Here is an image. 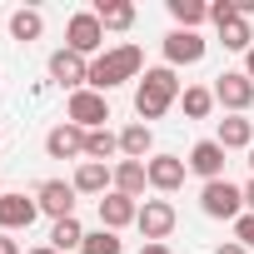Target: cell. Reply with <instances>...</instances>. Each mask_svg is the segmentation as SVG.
Returning <instances> with one entry per match:
<instances>
[{
	"label": "cell",
	"instance_id": "obj_33",
	"mask_svg": "<svg viewBox=\"0 0 254 254\" xmlns=\"http://www.w3.org/2000/svg\"><path fill=\"white\" fill-rule=\"evenodd\" d=\"M244 204H249V214H254V180L244 185Z\"/></svg>",
	"mask_w": 254,
	"mask_h": 254
},
{
	"label": "cell",
	"instance_id": "obj_5",
	"mask_svg": "<svg viewBox=\"0 0 254 254\" xmlns=\"http://www.w3.org/2000/svg\"><path fill=\"white\" fill-rule=\"evenodd\" d=\"M65 115H70V125H80V130L90 135V130H105V120H110V100H105L100 90H75L70 105H65Z\"/></svg>",
	"mask_w": 254,
	"mask_h": 254
},
{
	"label": "cell",
	"instance_id": "obj_31",
	"mask_svg": "<svg viewBox=\"0 0 254 254\" xmlns=\"http://www.w3.org/2000/svg\"><path fill=\"white\" fill-rule=\"evenodd\" d=\"M0 254H20V244H15L10 234H0Z\"/></svg>",
	"mask_w": 254,
	"mask_h": 254
},
{
	"label": "cell",
	"instance_id": "obj_6",
	"mask_svg": "<svg viewBox=\"0 0 254 254\" xmlns=\"http://www.w3.org/2000/svg\"><path fill=\"white\" fill-rule=\"evenodd\" d=\"M140 234H145V244H165L170 234H175V224H180V214H175V204L170 199H145L140 204Z\"/></svg>",
	"mask_w": 254,
	"mask_h": 254
},
{
	"label": "cell",
	"instance_id": "obj_1",
	"mask_svg": "<svg viewBox=\"0 0 254 254\" xmlns=\"http://www.w3.org/2000/svg\"><path fill=\"white\" fill-rule=\"evenodd\" d=\"M140 75H145V50H140V45H115V50H105V55L90 60V85H85V90L110 95L115 85L140 80Z\"/></svg>",
	"mask_w": 254,
	"mask_h": 254
},
{
	"label": "cell",
	"instance_id": "obj_3",
	"mask_svg": "<svg viewBox=\"0 0 254 254\" xmlns=\"http://www.w3.org/2000/svg\"><path fill=\"white\" fill-rule=\"evenodd\" d=\"M199 209H204L209 219H239V214H244V190L229 185V180H209V185L199 190Z\"/></svg>",
	"mask_w": 254,
	"mask_h": 254
},
{
	"label": "cell",
	"instance_id": "obj_30",
	"mask_svg": "<svg viewBox=\"0 0 254 254\" xmlns=\"http://www.w3.org/2000/svg\"><path fill=\"white\" fill-rule=\"evenodd\" d=\"M214 254H249V249H244V244H239V239H229V244H219V249H214Z\"/></svg>",
	"mask_w": 254,
	"mask_h": 254
},
{
	"label": "cell",
	"instance_id": "obj_15",
	"mask_svg": "<svg viewBox=\"0 0 254 254\" xmlns=\"http://www.w3.org/2000/svg\"><path fill=\"white\" fill-rule=\"evenodd\" d=\"M185 165H190V175H199L204 185H209V180H224V145H219V140H199Z\"/></svg>",
	"mask_w": 254,
	"mask_h": 254
},
{
	"label": "cell",
	"instance_id": "obj_21",
	"mask_svg": "<svg viewBox=\"0 0 254 254\" xmlns=\"http://www.w3.org/2000/svg\"><path fill=\"white\" fill-rule=\"evenodd\" d=\"M170 15H175V30H199L209 20V5L204 0H170Z\"/></svg>",
	"mask_w": 254,
	"mask_h": 254
},
{
	"label": "cell",
	"instance_id": "obj_18",
	"mask_svg": "<svg viewBox=\"0 0 254 254\" xmlns=\"http://www.w3.org/2000/svg\"><path fill=\"white\" fill-rule=\"evenodd\" d=\"M115 190H120V194H130V199H140V194L150 190L145 160H120V165H115Z\"/></svg>",
	"mask_w": 254,
	"mask_h": 254
},
{
	"label": "cell",
	"instance_id": "obj_20",
	"mask_svg": "<svg viewBox=\"0 0 254 254\" xmlns=\"http://www.w3.org/2000/svg\"><path fill=\"white\" fill-rule=\"evenodd\" d=\"M150 150H155V135H150L145 120H135V125H125V130H120V155H125V160H145Z\"/></svg>",
	"mask_w": 254,
	"mask_h": 254
},
{
	"label": "cell",
	"instance_id": "obj_2",
	"mask_svg": "<svg viewBox=\"0 0 254 254\" xmlns=\"http://www.w3.org/2000/svg\"><path fill=\"white\" fill-rule=\"evenodd\" d=\"M180 95H185V90H180V75H175L170 65H155V70H145L140 85H135V115L150 125V120H160Z\"/></svg>",
	"mask_w": 254,
	"mask_h": 254
},
{
	"label": "cell",
	"instance_id": "obj_22",
	"mask_svg": "<svg viewBox=\"0 0 254 254\" xmlns=\"http://www.w3.org/2000/svg\"><path fill=\"white\" fill-rule=\"evenodd\" d=\"M180 105H185L190 120H209V110H214V90H209V85H185Z\"/></svg>",
	"mask_w": 254,
	"mask_h": 254
},
{
	"label": "cell",
	"instance_id": "obj_34",
	"mask_svg": "<svg viewBox=\"0 0 254 254\" xmlns=\"http://www.w3.org/2000/svg\"><path fill=\"white\" fill-rule=\"evenodd\" d=\"M244 75H249V80H254V50H249V55H244Z\"/></svg>",
	"mask_w": 254,
	"mask_h": 254
},
{
	"label": "cell",
	"instance_id": "obj_28",
	"mask_svg": "<svg viewBox=\"0 0 254 254\" xmlns=\"http://www.w3.org/2000/svg\"><path fill=\"white\" fill-rule=\"evenodd\" d=\"M209 20H214V25H229V20H244V15H239V0H214V5H209Z\"/></svg>",
	"mask_w": 254,
	"mask_h": 254
},
{
	"label": "cell",
	"instance_id": "obj_11",
	"mask_svg": "<svg viewBox=\"0 0 254 254\" xmlns=\"http://www.w3.org/2000/svg\"><path fill=\"white\" fill-rule=\"evenodd\" d=\"M40 214L35 194H0V234H15V229H30Z\"/></svg>",
	"mask_w": 254,
	"mask_h": 254
},
{
	"label": "cell",
	"instance_id": "obj_12",
	"mask_svg": "<svg viewBox=\"0 0 254 254\" xmlns=\"http://www.w3.org/2000/svg\"><path fill=\"white\" fill-rule=\"evenodd\" d=\"M45 155H50V160H75V165H80V160H85V130H80V125H70V120L55 125V130L45 135Z\"/></svg>",
	"mask_w": 254,
	"mask_h": 254
},
{
	"label": "cell",
	"instance_id": "obj_26",
	"mask_svg": "<svg viewBox=\"0 0 254 254\" xmlns=\"http://www.w3.org/2000/svg\"><path fill=\"white\" fill-rule=\"evenodd\" d=\"M219 45L224 50H254V30H249V20H229V25H219Z\"/></svg>",
	"mask_w": 254,
	"mask_h": 254
},
{
	"label": "cell",
	"instance_id": "obj_37",
	"mask_svg": "<svg viewBox=\"0 0 254 254\" xmlns=\"http://www.w3.org/2000/svg\"><path fill=\"white\" fill-rule=\"evenodd\" d=\"M0 194H5V190H0Z\"/></svg>",
	"mask_w": 254,
	"mask_h": 254
},
{
	"label": "cell",
	"instance_id": "obj_27",
	"mask_svg": "<svg viewBox=\"0 0 254 254\" xmlns=\"http://www.w3.org/2000/svg\"><path fill=\"white\" fill-rule=\"evenodd\" d=\"M80 254H125V244H120V234H115V229H95V234H85Z\"/></svg>",
	"mask_w": 254,
	"mask_h": 254
},
{
	"label": "cell",
	"instance_id": "obj_36",
	"mask_svg": "<svg viewBox=\"0 0 254 254\" xmlns=\"http://www.w3.org/2000/svg\"><path fill=\"white\" fill-rule=\"evenodd\" d=\"M249 170H254V150H249Z\"/></svg>",
	"mask_w": 254,
	"mask_h": 254
},
{
	"label": "cell",
	"instance_id": "obj_29",
	"mask_svg": "<svg viewBox=\"0 0 254 254\" xmlns=\"http://www.w3.org/2000/svg\"><path fill=\"white\" fill-rule=\"evenodd\" d=\"M234 239H239L244 249H254V214H239V219H234Z\"/></svg>",
	"mask_w": 254,
	"mask_h": 254
},
{
	"label": "cell",
	"instance_id": "obj_32",
	"mask_svg": "<svg viewBox=\"0 0 254 254\" xmlns=\"http://www.w3.org/2000/svg\"><path fill=\"white\" fill-rule=\"evenodd\" d=\"M140 254H175V249H170V244H145Z\"/></svg>",
	"mask_w": 254,
	"mask_h": 254
},
{
	"label": "cell",
	"instance_id": "obj_14",
	"mask_svg": "<svg viewBox=\"0 0 254 254\" xmlns=\"http://www.w3.org/2000/svg\"><path fill=\"white\" fill-rule=\"evenodd\" d=\"M140 219V199H130V194H120V190H110L105 199H100V229H125V224H135Z\"/></svg>",
	"mask_w": 254,
	"mask_h": 254
},
{
	"label": "cell",
	"instance_id": "obj_8",
	"mask_svg": "<svg viewBox=\"0 0 254 254\" xmlns=\"http://www.w3.org/2000/svg\"><path fill=\"white\" fill-rule=\"evenodd\" d=\"M204 50H209V40H204L199 30H170V35H165V65H170V70H175V65H199Z\"/></svg>",
	"mask_w": 254,
	"mask_h": 254
},
{
	"label": "cell",
	"instance_id": "obj_13",
	"mask_svg": "<svg viewBox=\"0 0 254 254\" xmlns=\"http://www.w3.org/2000/svg\"><path fill=\"white\" fill-rule=\"evenodd\" d=\"M50 80L70 85V95H75V90H85V85H90V60H85V55H75V50H55V55H50Z\"/></svg>",
	"mask_w": 254,
	"mask_h": 254
},
{
	"label": "cell",
	"instance_id": "obj_19",
	"mask_svg": "<svg viewBox=\"0 0 254 254\" xmlns=\"http://www.w3.org/2000/svg\"><path fill=\"white\" fill-rule=\"evenodd\" d=\"M135 5H130V0H95V20L105 25V30H130L135 25Z\"/></svg>",
	"mask_w": 254,
	"mask_h": 254
},
{
	"label": "cell",
	"instance_id": "obj_35",
	"mask_svg": "<svg viewBox=\"0 0 254 254\" xmlns=\"http://www.w3.org/2000/svg\"><path fill=\"white\" fill-rule=\"evenodd\" d=\"M30 254H60V249H50V244H40V249H30Z\"/></svg>",
	"mask_w": 254,
	"mask_h": 254
},
{
	"label": "cell",
	"instance_id": "obj_17",
	"mask_svg": "<svg viewBox=\"0 0 254 254\" xmlns=\"http://www.w3.org/2000/svg\"><path fill=\"white\" fill-rule=\"evenodd\" d=\"M214 140L224 145V155H229V150H254V120H244V115L219 120V135H214Z\"/></svg>",
	"mask_w": 254,
	"mask_h": 254
},
{
	"label": "cell",
	"instance_id": "obj_23",
	"mask_svg": "<svg viewBox=\"0 0 254 254\" xmlns=\"http://www.w3.org/2000/svg\"><path fill=\"white\" fill-rule=\"evenodd\" d=\"M115 150H120V135L110 130V125H105V130H90V135H85V160H100V165H105Z\"/></svg>",
	"mask_w": 254,
	"mask_h": 254
},
{
	"label": "cell",
	"instance_id": "obj_7",
	"mask_svg": "<svg viewBox=\"0 0 254 254\" xmlns=\"http://www.w3.org/2000/svg\"><path fill=\"white\" fill-rule=\"evenodd\" d=\"M214 105H224L229 115H244V110L254 105V80H249L244 70H224V75L214 80Z\"/></svg>",
	"mask_w": 254,
	"mask_h": 254
},
{
	"label": "cell",
	"instance_id": "obj_25",
	"mask_svg": "<svg viewBox=\"0 0 254 254\" xmlns=\"http://www.w3.org/2000/svg\"><path fill=\"white\" fill-rule=\"evenodd\" d=\"M10 35L15 40H40L45 35V15L40 10H15L10 15Z\"/></svg>",
	"mask_w": 254,
	"mask_h": 254
},
{
	"label": "cell",
	"instance_id": "obj_4",
	"mask_svg": "<svg viewBox=\"0 0 254 254\" xmlns=\"http://www.w3.org/2000/svg\"><path fill=\"white\" fill-rule=\"evenodd\" d=\"M100 45H105V25L95 20V10H75L70 25H65V50L90 60V55H100Z\"/></svg>",
	"mask_w": 254,
	"mask_h": 254
},
{
	"label": "cell",
	"instance_id": "obj_9",
	"mask_svg": "<svg viewBox=\"0 0 254 254\" xmlns=\"http://www.w3.org/2000/svg\"><path fill=\"white\" fill-rule=\"evenodd\" d=\"M145 175H150V190H155V194H175V190L185 185L190 165H185L180 155H150V160H145Z\"/></svg>",
	"mask_w": 254,
	"mask_h": 254
},
{
	"label": "cell",
	"instance_id": "obj_16",
	"mask_svg": "<svg viewBox=\"0 0 254 254\" xmlns=\"http://www.w3.org/2000/svg\"><path fill=\"white\" fill-rule=\"evenodd\" d=\"M70 185H75V194H100V199H105V194L115 190V170L100 165V160H80Z\"/></svg>",
	"mask_w": 254,
	"mask_h": 254
},
{
	"label": "cell",
	"instance_id": "obj_24",
	"mask_svg": "<svg viewBox=\"0 0 254 254\" xmlns=\"http://www.w3.org/2000/svg\"><path fill=\"white\" fill-rule=\"evenodd\" d=\"M85 244V229H80V219L70 214V219H55V229H50V249H80Z\"/></svg>",
	"mask_w": 254,
	"mask_h": 254
},
{
	"label": "cell",
	"instance_id": "obj_10",
	"mask_svg": "<svg viewBox=\"0 0 254 254\" xmlns=\"http://www.w3.org/2000/svg\"><path fill=\"white\" fill-rule=\"evenodd\" d=\"M35 204H40V214H50V219H70V214H75V185H65V180H40V185H35Z\"/></svg>",
	"mask_w": 254,
	"mask_h": 254
}]
</instances>
